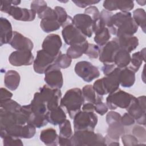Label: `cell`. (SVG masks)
I'll use <instances>...</instances> for the list:
<instances>
[{
    "label": "cell",
    "mask_w": 146,
    "mask_h": 146,
    "mask_svg": "<svg viewBox=\"0 0 146 146\" xmlns=\"http://www.w3.org/2000/svg\"><path fill=\"white\" fill-rule=\"evenodd\" d=\"M34 60L31 51L17 50L11 53L9 57V62L14 66H30Z\"/></svg>",
    "instance_id": "19"
},
{
    "label": "cell",
    "mask_w": 146,
    "mask_h": 146,
    "mask_svg": "<svg viewBox=\"0 0 146 146\" xmlns=\"http://www.w3.org/2000/svg\"><path fill=\"white\" fill-rule=\"evenodd\" d=\"M74 120V131L91 130L94 131L97 125L98 118L94 112H88L80 110L77 113Z\"/></svg>",
    "instance_id": "8"
},
{
    "label": "cell",
    "mask_w": 146,
    "mask_h": 146,
    "mask_svg": "<svg viewBox=\"0 0 146 146\" xmlns=\"http://www.w3.org/2000/svg\"><path fill=\"white\" fill-rule=\"evenodd\" d=\"M0 102V108H2L11 112H18L21 111L22 108V106L18 103L12 99Z\"/></svg>",
    "instance_id": "36"
},
{
    "label": "cell",
    "mask_w": 146,
    "mask_h": 146,
    "mask_svg": "<svg viewBox=\"0 0 146 146\" xmlns=\"http://www.w3.org/2000/svg\"><path fill=\"white\" fill-rule=\"evenodd\" d=\"M19 112L14 113L0 108L1 130L5 129L14 124H18V113Z\"/></svg>",
    "instance_id": "22"
},
{
    "label": "cell",
    "mask_w": 146,
    "mask_h": 146,
    "mask_svg": "<svg viewBox=\"0 0 146 146\" xmlns=\"http://www.w3.org/2000/svg\"><path fill=\"white\" fill-rule=\"evenodd\" d=\"M117 67L114 63L111 64H104V66L102 68V70L105 76H107L110 74Z\"/></svg>",
    "instance_id": "52"
},
{
    "label": "cell",
    "mask_w": 146,
    "mask_h": 146,
    "mask_svg": "<svg viewBox=\"0 0 146 146\" xmlns=\"http://www.w3.org/2000/svg\"><path fill=\"white\" fill-rule=\"evenodd\" d=\"M35 132L36 127L30 123H27L25 125L17 124L5 129L1 130V136L5 134H7L15 137L30 139L35 135Z\"/></svg>",
    "instance_id": "12"
},
{
    "label": "cell",
    "mask_w": 146,
    "mask_h": 146,
    "mask_svg": "<svg viewBox=\"0 0 146 146\" xmlns=\"http://www.w3.org/2000/svg\"><path fill=\"white\" fill-rule=\"evenodd\" d=\"M3 139L4 146H23V144L20 138L15 137L11 135L5 134L1 136Z\"/></svg>",
    "instance_id": "38"
},
{
    "label": "cell",
    "mask_w": 146,
    "mask_h": 146,
    "mask_svg": "<svg viewBox=\"0 0 146 146\" xmlns=\"http://www.w3.org/2000/svg\"><path fill=\"white\" fill-rule=\"evenodd\" d=\"M136 2L140 6H144L146 3V1H136Z\"/></svg>",
    "instance_id": "54"
},
{
    "label": "cell",
    "mask_w": 146,
    "mask_h": 146,
    "mask_svg": "<svg viewBox=\"0 0 146 146\" xmlns=\"http://www.w3.org/2000/svg\"><path fill=\"white\" fill-rule=\"evenodd\" d=\"M84 14H88L92 18L93 21H96L100 17V12L98 9L95 6H91L84 10Z\"/></svg>",
    "instance_id": "47"
},
{
    "label": "cell",
    "mask_w": 146,
    "mask_h": 146,
    "mask_svg": "<svg viewBox=\"0 0 146 146\" xmlns=\"http://www.w3.org/2000/svg\"><path fill=\"white\" fill-rule=\"evenodd\" d=\"M62 45V42L60 36L58 34H51L43 40L42 48L50 55L56 58L61 52L60 49Z\"/></svg>",
    "instance_id": "17"
},
{
    "label": "cell",
    "mask_w": 146,
    "mask_h": 146,
    "mask_svg": "<svg viewBox=\"0 0 146 146\" xmlns=\"http://www.w3.org/2000/svg\"><path fill=\"white\" fill-rule=\"evenodd\" d=\"M82 110L88 112H95V105L94 104L86 102L83 104Z\"/></svg>",
    "instance_id": "53"
},
{
    "label": "cell",
    "mask_w": 146,
    "mask_h": 146,
    "mask_svg": "<svg viewBox=\"0 0 146 146\" xmlns=\"http://www.w3.org/2000/svg\"><path fill=\"white\" fill-rule=\"evenodd\" d=\"M59 137L71 139L73 135L70 120L66 119L63 123L59 125Z\"/></svg>",
    "instance_id": "34"
},
{
    "label": "cell",
    "mask_w": 146,
    "mask_h": 146,
    "mask_svg": "<svg viewBox=\"0 0 146 146\" xmlns=\"http://www.w3.org/2000/svg\"><path fill=\"white\" fill-rule=\"evenodd\" d=\"M133 19L138 26H140L143 31L145 33L146 14L143 9L138 8L133 11Z\"/></svg>",
    "instance_id": "33"
},
{
    "label": "cell",
    "mask_w": 146,
    "mask_h": 146,
    "mask_svg": "<svg viewBox=\"0 0 146 146\" xmlns=\"http://www.w3.org/2000/svg\"><path fill=\"white\" fill-rule=\"evenodd\" d=\"M88 42L87 40L80 44L71 45L67 48L66 54L71 59L80 58L83 55V54H85L88 48Z\"/></svg>",
    "instance_id": "30"
},
{
    "label": "cell",
    "mask_w": 146,
    "mask_h": 146,
    "mask_svg": "<svg viewBox=\"0 0 146 146\" xmlns=\"http://www.w3.org/2000/svg\"><path fill=\"white\" fill-rule=\"evenodd\" d=\"M121 116L119 113L115 111H111L108 112L106 115V122L108 125L113 122L120 121Z\"/></svg>",
    "instance_id": "48"
},
{
    "label": "cell",
    "mask_w": 146,
    "mask_h": 146,
    "mask_svg": "<svg viewBox=\"0 0 146 146\" xmlns=\"http://www.w3.org/2000/svg\"><path fill=\"white\" fill-rule=\"evenodd\" d=\"M44 80L48 86L52 88H61L63 79L60 68L54 63L44 72Z\"/></svg>",
    "instance_id": "14"
},
{
    "label": "cell",
    "mask_w": 146,
    "mask_h": 146,
    "mask_svg": "<svg viewBox=\"0 0 146 146\" xmlns=\"http://www.w3.org/2000/svg\"><path fill=\"white\" fill-rule=\"evenodd\" d=\"M54 10L56 13L57 21L60 23L61 26H62L66 22L68 15H67L64 9L62 7L56 6L54 8Z\"/></svg>",
    "instance_id": "43"
},
{
    "label": "cell",
    "mask_w": 146,
    "mask_h": 146,
    "mask_svg": "<svg viewBox=\"0 0 146 146\" xmlns=\"http://www.w3.org/2000/svg\"><path fill=\"white\" fill-rule=\"evenodd\" d=\"M47 117L48 121L54 125H59L66 119V115L60 106L48 111Z\"/></svg>",
    "instance_id": "27"
},
{
    "label": "cell",
    "mask_w": 146,
    "mask_h": 146,
    "mask_svg": "<svg viewBox=\"0 0 146 146\" xmlns=\"http://www.w3.org/2000/svg\"><path fill=\"white\" fill-rule=\"evenodd\" d=\"M103 96L97 95L95 105V111L98 114L103 116L108 111V108L106 103L103 102Z\"/></svg>",
    "instance_id": "39"
},
{
    "label": "cell",
    "mask_w": 146,
    "mask_h": 146,
    "mask_svg": "<svg viewBox=\"0 0 146 146\" xmlns=\"http://www.w3.org/2000/svg\"><path fill=\"white\" fill-rule=\"evenodd\" d=\"M9 44L17 50L31 51L34 47V44L29 38L15 31L13 32V35Z\"/></svg>",
    "instance_id": "20"
},
{
    "label": "cell",
    "mask_w": 146,
    "mask_h": 146,
    "mask_svg": "<svg viewBox=\"0 0 146 146\" xmlns=\"http://www.w3.org/2000/svg\"><path fill=\"white\" fill-rule=\"evenodd\" d=\"M133 95L121 90L108 94L106 98V104L110 110H116L117 107L126 109L135 98Z\"/></svg>",
    "instance_id": "9"
},
{
    "label": "cell",
    "mask_w": 146,
    "mask_h": 146,
    "mask_svg": "<svg viewBox=\"0 0 146 146\" xmlns=\"http://www.w3.org/2000/svg\"><path fill=\"white\" fill-rule=\"evenodd\" d=\"M71 62L72 59L68 56L67 54H62V52H60L56 57L54 63L59 68L65 69L71 65Z\"/></svg>",
    "instance_id": "37"
},
{
    "label": "cell",
    "mask_w": 146,
    "mask_h": 146,
    "mask_svg": "<svg viewBox=\"0 0 146 146\" xmlns=\"http://www.w3.org/2000/svg\"><path fill=\"white\" fill-rule=\"evenodd\" d=\"M75 72L86 82H91L100 76V71L98 67L88 61L78 62L75 66Z\"/></svg>",
    "instance_id": "13"
},
{
    "label": "cell",
    "mask_w": 146,
    "mask_h": 146,
    "mask_svg": "<svg viewBox=\"0 0 146 146\" xmlns=\"http://www.w3.org/2000/svg\"><path fill=\"white\" fill-rule=\"evenodd\" d=\"M120 48L116 38H113L112 40L108 41L100 50L99 61L103 64L113 63L115 55Z\"/></svg>",
    "instance_id": "18"
},
{
    "label": "cell",
    "mask_w": 146,
    "mask_h": 146,
    "mask_svg": "<svg viewBox=\"0 0 146 146\" xmlns=\"http://www.w3.org/2000/svg\"><path fill=\"white\" fill-rule=\"evenodd\" d=\"M82 95L84 101L87 103L95 104L96 100V92L93 88L92 85L88 84L83 87L82 90Z\"/></svg>",
    "instance_id": "35"
},
{
    "label": "cell",
    "mask_w": 146,
    "mask_h": 146,
    "mask_svg": "<svg viewBox=\"0 0 146 146\" xmlns=\"http://www.w3.org/2000/svg\"><path fill=\"white\" fill-rule=\"evenodd\" d=\"M120 84L124 88L132 87L135 82V72L127 67L121 68L119 75Z\"/></svg>",
    "instance_id": "26"
},
{
    "label": "cell",
    "mask_w": 146,
    "mask_h": 146,
    "mask_svg": "<svg viewBox=\"0 0 146 146\" xmlns=\"http://www.w3.org/2000/svg\"><path fill=\"white\" fill-rule=\"evenodd\" d=\"M62 27L63 38L68 45L80 44L87 40V37L74 25L71 17L68 15L66 22Z\"/></svg>",
    "instance_id": "7"
},
{
    "label": "cell",
    "mask_w": 146,
    "mask_h": 146,
    "mask_svg": "<svg viewBox=\"0 0 146 146\" xmlns=\"http://www.w3.org/2000/svg\"><path fill=\"white\" fill-rule=\"evenodd\" d=\"M117 10L121 12H129L134 7V2L132 1H116Z\"/></svg>",
    "instance_id": "40"
},
{
    "label": "cell",
    "mask_w": 146,
    "mask_h": 146,
    "mask_svg": "<svg viewBox=\"0 0 146 146\" xmlns=\"http://www.w3.org/2000/svg\"><path fill=\"white\" fill-rule=\"evenodd\" d=\"M132 133L137 139L138 141L143 142L145 141L146 133L145 129L144 127L140 125H136L132 129Z\"/></svg>",
    "instance_id": "44"
},
{
    "label": "cell",
    "mask_w": 146,
    "mask_h": 146,
    "mask_svg": "<svg viewBox=\"0 0 146 146\" xmlns=\"http://www.w3.org/2000/svg\"><path fill=\"white\" fill-rule=\"evenodd\" d=\"M72 2L74 3L76 6L81 7L85 8L87 6L95 5L100 2V1H94V0H72Z\"/></svg>",
    "instance_id": "50"
},
{
    "label": "cell",
    "mask_w": 146,
    "mask_h": 146,
    "mask_svg": "<svg viewBox=\"0 0 146 146\" xmlns=\"http://www.w3.org/2000/svg\"><path fill=\"white\" fill-rule=\"evenodd\" d=\"M145 61V48L141 51L133 53L131 56V61L127 68L134 72H136L140 68L143 62Z\"/></svg>",
    "instance_id": "28"
},
{
    "label": "cell",
    "mask_w": 146,
    "mask_h": 146,
    "mask_svg": "<svg viewBox=\"0 0 146 146\" xmlns=\"http://www.w3.org/2000/svg\"><path fill=\"white\" fill-rule=\"evenodd\" d=\"M84 102L82 90L79 88H74L66 91L60 100V106L66 110L70 117L73 119L81 110Z\"/></svg>",
    "instance_id": "3"
},
{
    "label": "cell",
    "mask_w": 146,
    "mask_h": 146,
    "mask_svg": "<svg viewBox=\"0 0 146 146\" xmlns=\"http://www.w3.org/2000/svg\"><path fill=\"white\" fill-rule=\"evenodd\" d=\"M13 32L10 21L5 18H0V45L9 43L11 41Z\"/></svg>",
    "instance_id": "21"
},
{
    "label": "cell",
    "mask_w": 146,
    "mask_h": 146,
    "mask_svg": "<svg viewBox=\"0 0 146 146\" xmlns=\"http://www.w3.org/2000/svg\"><path fill=\"white\" fill-rule=\"evenodd\" d=\"M121 68L116 67L108 75L96 80L92 87L98 95L103 96L111 94L119 89V75Z\"/></svg>",
    "instance_id": "5"
},
{
    "label": "cell",
    "mask_w": 146,
    "mask_h": 146,
    "mask_svg": "<svg viewBox=\"0 0 146 146\" xmlns=\"http://www.w3.org/2000/svg\"><path fill=\"white\" fill-rule=\"evenodd\" d=\"M138 26L129 12H119L113 14L111 18L110 33L116 37L133 36L138 30Z\"/></svg>",
    "instance_id": "2"
},
{
    "label": "cell",
    "mask_w": 146,
    "mask_h": 146,
    "mask_svg": "<svg viewBox=\"0 0 146 146\" xmlns=\"http://www.w3.org/2000/svg\"><path fill=\"white\" fill-rule=\"evenodd\" d=\"M21 80L19 73L15 70H9L4 76L5 86L10 90L14 91L18 87Z\"/></svg>",
    "instance_id": "24"
},
{
    "label": "cell",
    "mask_w": 146,
    "mask_h": 146,
    "mask_svg": "<svg viewBox=\"0 0 146 146\" xmlns=\"http://www.w3.org/2000/svg\"><path fill=\"white\" fill-rule=\"evenodd\" d=\"M1 98L0 102L5 101L11 99L13 96V94L5 88H1Z\"/></svg>",
    "instance_id": "51"
},
{
    "label": "cell",
    "mask_w": 146,
    "mask_h": 146,
    "mask_svg": "<svg viewBox=\"0 0 146 146\" xmlns=\"http://www.w3.org/2000/svg\"><path fill=\"white\" fill-rule=\"evenodd\" d=\"M71 141L72 146L106 145L105 137L91 130L74 131Z\"/></svg>",
    "instance_id": "6"
},
{
    "label": "cell",
    "mask_w": 146,
    "mask_h": 146,
    "mask_svg": "<svg viewBox=\"0 0 146 146\" xmlns=\"http://www.w3.org/2000/svg\"><path fill=\"white\" fill-rule=\"evenodd\" d=\"M100 47L97 44L88 43V48L84 54L88 56L90 58L96 59L99 57L100 53Z\"/></svg>",
    "instance_id": "42"
},
{
    "label": "cell",
    "mask_w": 146,
    "mask_h": 146,
    "mask_svg": "<svg viewBox=\"0 0 146 146\" xmlns=\"http://www.w3.org/2000/svg\"><path fill=\"white\" fill-rule=\"evenodd\" d=\"M39 92L42 99L46 103L48 111L59 106V102L62 99L60 89L52 88L47 85H44L39 88Z\"/></svg>",
    "instance_id": "11"
},
{
    "label": "cell",
    "mask_w": 146,
    "mask_h": 146,
    "mask_svg": "<svg viewBox=\"0 0 146 146\" xmlns=\"http://www.w3.org/2000/svg\"><path fill=\"white\" fill-rule=\"evenodd\" d=\"M127 112L133 116L136 123L140 125H145V96L135 97L129 106L126 108Z\"/></svg>",
    "instance_id": "10"
},
{
    "label": "cell",
    "mask_w": 146,
    "mask_h": 146,
    "mask_svg": "<svg viewBox=\"0 0 146 146\" xmlns=\"http://www.w3.org/2000/svg\"><path fill=\"white\" fill-rule=\"evenodd\" d=\"M56 58L42 49L38 51L33 62L34 71L39 74H44L46 70L55 62Z\"/></svg>",
    "instance_id": "15"
},
{
    "label": "cell",
    "mask_w": 146,
    "mask_h": 146,
    "mask_svg": "<svg viewBox=\"0 0 146 146\" xmlns=\"http://www.w3.org/2000/svg\"><path fill=\"white\" fill-rule=\"evenodd\" d=\"M40 26L45 33H50L59 29L61 25L56 19L45 18L41 19Z\"/></svg>",
    "instance_id": "31"
},
{
    "label": "cell",
    "mask_w": 146,
    "mask_h": 146,
    "mask_svg": "<svg viewBox=\"0 0 146 146\" xmlns=\"http://www.w3.org/2000/svg\"><path fill=\"white\" fill-rule=\"evenodd\" d=\"M58 138L56 130L52 128L44 129L40 133V140L46 145H58Z\"/></svg>",
    "instance_id": "25"
},
{
    "label": "cell",
    "mask_w": 146,
    "mask_h": 146,
    "mask_svg": "<svg viewBox=\"0 0 146 146\" xmlns=\"http://www.w3.org/2000/svg\"><path fill=\"white\" fill-rule=\"evenodd\" d=\"M21 111L26 116L29 123L39 128L48 123L47 114L48 111L46 103L42 99L39 92L34 94L30 104L22 106Z\"/></svg>",
    "instance_id": "1"
},
{
    "label": "cell",
    "mask_w": 146,
    "mask_h": 146,
    "mask_svg": "<svg viewBox=\"0 0 146 146\" xmlns=\"http://www.w3.org/2000/svg\"><path fill=\"white\" fill-rule=\"evenodd\" d=\"M121 140L124 145L125 146H131L137 145L139 141L137 139L132 135H122Z\"/></svg>",
    "instance_id": "45"
},
{
    "label": "cell",
    "mask_w": 146,
    "mask_h": 146,
    "mask_svg": "<svg viewBox=\"0 0 146 146\" xmlns=\"http://www.w3.org/2000/svg\"><path fill=\"white\" fill-rule=\"evenodd\" d=\"M121 49L131 52L139 45V39L135 36H122L115 37Z\"/></svg>",
    "instance_id": "23"
},
{
    "label": "cell",
    "mask_w": 146,
    "mask_h": 146,
    "mask_svg": "<svg viewBox=\"0 0 146 146\" xmlns=\"http://www.w3.org/2000/svg\"><path fill=\"white\" fill-rule=\"evenodd\" d=\"M21 1H1V11L11 15L14 19L21 21L30 22L34 20L36 13L31 9L21 8L17 5Z\"/></svg>",
    "instance_id": "4"
},
{
    "label": "cell",
    "mask_w": 146,
    "mask_h": 146,
    "mask_svg": "<svg viewBox=\"0 0 146 146\" xmlns=\"http://www.w3.org/2000/svg\"><path fill=\"white\" fill-rule=\"evenodd\" d=\"M74 25L86 36L90 38L93 34L94 21L88 14H78L72 18Z\"/></svg>",
    "instance_id": "16"
},
{
    "label": "cell",
    "mask_w": 146,
    "mask_h": 146,
    "mask_svg": "<svg viewBox=\"0 0 146 146\" xmlns=\"http://www.w3.org/2000/svg\"><path fill=\"white\" fill-rule=\"evenodd\" d=\"M47 5L44 1H33L31 3V10L35 12L36 14H39L47 7Z\"/></svg>",
    "instance_id": "41"
},
{
    "label": "cell",
    "mask_w": 146,
    "mask_h": 146,
    "mask_svg": "<svg viewBox=\"0 0 146 146\" xmlns=\"http://www.w3.org/2000/svg\"><path fill=\"white\" fill-rule=\"evenodd\" d=\"M111 38V35L109 30L105 27L95 34L94 41L99 47L104 46Z\"/></svg>",
    "instance_id": "32"
},
{
    "label": "cell",
    "mask_w": 146,
    "mask_h": 146,
    "mask_svg": "<svg viewBox=\"0 0 146 146\" xmlns=\"http://www.w3.org/2000/svg\"><path fill=\"white\" fill-rule=\"evenodd\" d=\"M131 56L129 52L120 48L115 55L113 63L119 68L127 67L131 61Z\"/></svg>",
    "instance_id": "29"
},
{
    "label": "cell",
    "mask_w": 146,
    "mask_h": 146,
    "mask_svg": "<svg viewBox=\"0 0 146 146\" xmlns=\"http://www.w3.org/2000/svg\"><path fill=\"white\" fill-rule=\"evenodd\" d=\"M37 15L40 19L45 18H54L57 19V15L55 10L48 6L42 13Z\"/></svg>",
    "instance_id": "46"
},
{
    "label": "cell",
    "mask_w": 146,
    "mask_h": 146,
    "mask_svg": "<svg viewBox=\"0 0 146 146\" xmlns=\"http://www.w3.org/2000/svg\"><path fill=\"white\" fill-rule=\"evenodd\" d=\"M135 122V119L128 112L124 113V115L121 116L120 123L124 126H129L133 124Z\"/></svg>",
    "instance_id": "49"
}]
</instances>
